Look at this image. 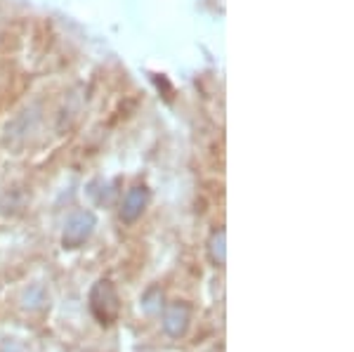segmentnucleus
<instances>
[]
</instances>
